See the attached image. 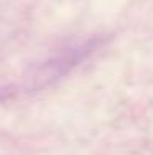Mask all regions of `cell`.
I'll use <instances>...</instances> for the list:
<instances>
[{"label": "cell", "mask_w": 153, "mask_h": 155, "mask_svg": "<svg viewBox=\"0 0 153 155\" xmlns=\"http://www.w3.org/2000/svg\"><path fill=\"white\" fill-rule=\"evenodd\" d=\"M10 94V89H0V101H3V99H7Z\"/></svg>", "instance_id": "1"}]
</instances>
